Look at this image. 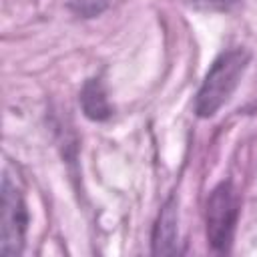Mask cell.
Segmentation results:
<instances>
[{"mask_svg":"<svg viewBox=\"0 0 257 257\" xmlns=\"http://www.w3.org/2000/svg\"><path fill=\"white\" fill-rule=\"evenodd\" d=\"M80 106L90 120H106L110 116L106 90L98 78H90L84 82L80 90Z\"/></svg>","mask_w":257,"mask_h":257,"instance_id":"5b68a950","label":"cell"},{"mask_svg":"<svg viewBox=\"0 0 257 257\" xmlns=\"http://www.w3.org/2000/svg\"><path fill=\"white\" fill-rule=\"evenodd\" d=\"M187 2L199 8H207V10H229L239 0H187Z\"/></svg>","mask_w":257,"mask_h":257,"instance_id":"8992f818","label":"cell"},{"mask_svg":"<svg viewBox=\"0 0 257 257\" xmlns=\"http://www.w3.org/2000/svg\"><path fill=\"white\" fill-rule=\"evenodd\" d=\"M2 217H0V253L18 255L24 245L26 233V207L20 191L6 175L2 179Z\"/></svg>","mask_w":257,"mask_h":257,"instance_id":"3957f363","label":"cell"},{"mask_svg":"<svg viewBox=\"0 0 257 257\" xmlns=\"http://www.w3.org/2000/svg\"><path fill=\"white\" fill-rule=\"evenodd\" d=\"M237 217H239L237 191L233 189V185L229 181H223L211 191V195L207 199V207H205L207 241L215 251L229 249V245L233 241Z\"/></svg>","mask_w":257,"mask_h":257,"instance_id":"7a4b0ae2","label":"cell"},{"mask_svg":"<svg viewBox=\"0 0 257 257\" xmlns=\"http://www.w3.org/2000/svg\"><path fill=\"white\" fill-rule=\"evenodd\" d=\"M153 253L155 255H171L175 253V243H177V201L171 197L153 227Z\"/></svg>","mask_w":257,"mask_h":257,"instance_id":"277c9868","label":"cell"},{"mask_svg":"<svg viewBox=\"0 0 257 257\" xmlns=\"http://www.w3.org/2000/svg\"><path fill=\"white\" fill-rule=\"evenodd\" d=\"M249 64V52L245 48H231L215 58L195 98V112L203 118L213 116L237 88L245 68Z\"/></svg>","mask_w":257,"mask_h":257,"instance_id":"6da1fadb","label":"cell"}]
</instances>
